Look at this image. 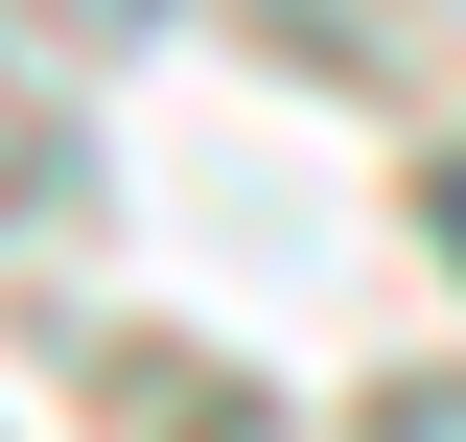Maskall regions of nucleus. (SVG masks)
Here are the masks:
<instances>
[{"mask_svg":"<svg viewBox=\"0 0 466 442\" xmlns=\"http://www.w3.org/2000/svg\"><path fill=\"white\" fill-rule=\"evenodd\" d=\"M0 164H24V140H0Z\"/></svg>","mask_w":466,"mask_h":442,"instance_id":"f257e3e1","label":"nucleus"},{"mask_svg":"<svg viewBox=\"0 0 466 442\" xmlns=\"http://www.w3.org/2000/svg\"><path fill=\"white\" fill-rule=\"evenodd\" d=\"M443 210H466V186H443Z\"/></svg>","mask_w":466,"mask_h":442,"instance_id":"f03ea898","label":"nucleus"}]
</instances>
